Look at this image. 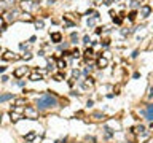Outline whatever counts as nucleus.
<instances>
[{
	"label": "nucleus",
	"instance_id": "f257e3e1",
	"mask_svg": "<svg viewBox=\"0 0 153 143\" xmlns=\"http://www.w3.org/2000/svg\"><path fill=\"white\" fill-rule=\"evenodd\" d=\"M57 105V99L54 97V95L51 94H46L43 95L42 99H38V102H37V108L38 110H46V108H53Z\"/></svg>",
	"mask_w": 153,
	"mask_h": 143
},
{
	"label": "nucleus",
	"instance_id": "f03ea898",
	"mask_svg": "<svg viewBox=\"0 0 153 143\" xmlns=\"http://www.w3.org/2000/svg\"><path fill=\"white\" fill-rule=\"evenodd\" d=\"M24 113H26V118H29V119H37V118H38L37 110L34 107H26L24 108Z\"/></svg>",
	"mask_w": 153,
	"mask_h": 143
},
{
	"label": "nucleus",
	"instance_id": "7ed1b4c3",
	"mask_svg": "<svg viewBox=\"0 0 153 143\" xmlns=\"http://www.w3.org/2000/svg\"><path fill=\"white\" fill-rule=\"evenodd\" d=\"M19 13L16 11V10H13V11H8L7 13V21H8V22H15V21H18L19 19Z\"/></svg>",
	"mask_w": 153,
	"mask_h": 143
},
{
	"label": "nucleus",
	"instance_id": "20e7f679",
	"mask_svg": "<svg viewBox=\"0 0 153 143\" xmlns=\"http://www.w3.org/2000/svg\"><path fill=\"white\" fill-rule=\"evenodd\" d=\"M34 2L32 0H21V3H19V7L24 10V11H30L32 10V7H34Z\"/></svg>",
	"mask_w": 153,
	"mask_h": 143
},
{
	"label": "nucleus",
	"instance_id": "39448f33",
	"mask_svg": "<svg viewBox=\"0 0 153 143\" xmlns=\"http://www.w3.org/2000/svg\"><path fill=\"white\" fill-rule=\"evenodd\" d=\"M27 72H29L27 67H19V68H16V70H15V73H13V75L16 76V78H21V76H24Z\"/></svg>",
	"mask_w": 153,
	"mask_h": 143
},
{
	"label": "nucleus",
	"instance_id": "423d86ee",
	"mask_svg": "<svg viewBox=\"0 0 153 143\" xmlns=\"http://www.w3.org/2000/svg\"><path fill=\"white\" fill-rule=\"evenodd\" d=\"M150 13H152V8H150V5H144V7L140 8V16H142V18H148Z\"/></svg>",
	"mask_w": 153,
	"mask_h": 143
},
{
	"label": "nucleus",
	"instance_id": "0eeeda50",
	"mask_svg": "<svg viewBox=\"0 0 153 143\" xmlns=\"http://www.w3.org/2000/svg\"><path fill=\"white\" fill-rule=\"evenodd\" d=\"M2 59H3V60H16L18 56H15L11 51H5L3 54H2Z\"/></svg>",
	"mask_w": 153,
	"mask_h": 143
},
{
	"label": "nucleus",
	"instance_id": "6e6552de",
	"mask_svg": "<svg viewBox=\"0 0 153 143\" xmlns=\"http://www.w3.org/2000/svg\"><path fill=\"white\" fill-rule=\"evenodd\" d=\"M145 116H147V119L153 121V103H150L148 107H147V110H145Z\"/></svg>",
	"mask_w": 153,
	"mask_h": 143
},
{
	"label": "nucleus",
	"instance_id": "1a4fd4ad",
	"mask_svg": "<svg viewBox=\"0 0 153 143\" xmlns=\"http://www.w3.org/2000/svg\"><path fill=\"white\" fill-rule=\"evenodd\" d=\"M19 21H26V22H32V16L29 14V13H22V14L19 16Z\"/></svg>",
	"mask_w": 153,
	"mask_h": 143
},
{
	"label": "nucleus",
	"instance_id": "9d476101",
	"mask_svg": "<svg viewBox=\"0 0 153 143\" xmlns=\"http://www.w3.org/2000/svg\"><path fill=\"white\" fill-rule=\"evenodd\" d=\"M51 40L54 43H59L61 40H62V35H61L59 32H54V33H51Z\"/></svg>",
	"mask_w": 153,
	"mask_h": 143
},
{
	"label": "nucleus",
	"instance_id": "9b49d317",
	"mask_svg": "<svg viewBox=\"0 0 153 143\" xmlns=\"http://www.w3.org/2000/svg\"><path fill=\"white\" fill-rule=\"evenodd\" d=\"M30 79H32V81H38V79H42V73H38V70L34 72L32 75H30Z\"/></svg>",
	"mask_w": 153,
	"mask_h": 143
},
{
	"label": "nucleus",
	"instance_id": "f8f14e48",
	"mask_svg": "<svg viewBox=\"0 0 153 143\" xmlns=\"http://www.w3.org/2000/svg\"><path fill=\"white\" fill-rule=\"evenodd\" d=\"M11 99H13L11 94H3V95H0V103L7 102V100H11Z\"/></svg>",
	"mask_w": 153,
	"mask_h": 143
},
{
	"label": "nucleus",
	"instance_id": "ddd939ff",
	"mask_svg": "<svg viewBox=\"0 0 153 143\" xmlns=\"http://www.w3.org/2000/svg\"><path fill=\"white\" fill-rule=\"evenodd\" d=\"M35 137H37V132H29V134L26 135V142H27V143H29V142H32Z\"/></svg>",
	"mask_w": 153,
	"mask_h": 143
},
{
	"label": "nucleus",
	"instance_id": "4468645a",
	"mask_svg": "<svg viewBox=\"0 0 153 143\" xmlns=\"http://www.w3.org/2000/svg\"><path fill=\"white\" fill-rule=\"evenodd\" d=\"M97 67H99V68H104V67H107V59H104V57H101V59L97 60Z\"/></svg>",
	"mask_w": 153,
	"mask_h": 143
},
{
	"label": "nucleus",
	"instance_id": "2eb2a0df",
	"mask_svg": "<svg viewBox=\"0 0 153 143\" xmlns=\"http://www.w3.org/2000/svg\"><path fill=\"white\" fill-rule=\"evenodd\" d=\"M97 18H99V14H96V13H94V16H93V18H91V19H88V26H89V27H93L94 24H96Z\"/></svg>",
	"mask_w": 153,
	"mask_h": 143
},
{
	"label": "nucleus",
	"instance_id": "dca6fc26",
	"mask_svg": "<svg viewBox=\"0 0 153 143\" xmlns=\"http://www.w3.org/2000/svg\"><path fill=\"white\" fill-rule=\"evenodd\" d=\"M91 56H93V49H91V48H88V49L85 51V57H86V59H89Z\"/></svg>",
	"mask_w": 153,
	"mask_h": 143
},
{
	"label": "nucleus",
	"instance_id": "f3484780",
	"mask_svg": "<svg viewBox=\"0 0 153 143\" xmlns=\"http://www.w3.org/2000/svg\"><path fill=\"white\" fill-rule=\"evenodd\" d=\"M65 65H67V64H65V60H62V59L57 60V67H59V68H65Z\"/></svg>",
	"mask_w": 153,
	"mask_h": 143
},
{
	"label": "nucleus",
	"instance_id": "a211bd4d",
	"mask_svg": "<svg viewBox=\"0 0 153 143\" xmlns=\"http://www.w3.org/2000/svg\"><path fill=\"white\" fill-rule=\"evenodd\" d=\"M15 103H16V107H21V105H24L26 103V99H16Z\"/></svg>",
	"mask_w": 153,
	"mask_h": 143
},
{
	"label": "nucleus",
	"instance_id": "6ab92c4d",
	"mask_svg": "<svg viewBox=\"0 0 153 143\" xmlns=\"http://www.w3.org/2000/svg\"><path fill=\"white\" fill-rule=\"evenodd\" d=\"M43 26H45L43 21H35V27L37 29H43Z\"/></svg>",
	"mask_w": 153,
	"mask_h": 143
},
{
	"label": "nucleus",
	"instance_id": "aec40b11",
	"mask_svg": "<svg viewBox=\"0 0 153 143\" xmlns=\"http://www.w3.org/2000/svg\"><path fill=\"white\" fill-rule=\"evenodd\" d=\"M112 16H113V22H115V24H121V18H118V16H115L113 13H112Z\"/></svg>",
	"mask_w": 153,
	"mask_h": 143
},
{
	"label": "nucleus",
	"instance_id": "412c9836",
	"mask_svg": "<svg viewBox=\"0 0 153 143\" xmlns=\"http://www.w3.org/2000/svg\"><path fill=\"white\" fill-rule=\"evenodd\" d=\"M136 16H137L136 11H131V13H129V21H134V19H136Z\"/></svg>",
	"mask_w": 153,
	"mask_h": 143
},
{
	"label": "nucleus",
	"instance_id": "4be33fe9",
	"mask_svg": "<svg viewBox=\"0 0 153 143\" xmlns=\"http://www.w3.org/2000/svg\"><path fill=\"white\" fill-rule=\"evenodd\" d=\"M62 78H64V76L61 75V73H57V75H54V79H56V81H62Z\"/></svg>",
	"mask_w": 153,
	"mask_h": 143
},
{
	"label": "nucleus",
	"instance_id": "5701e85b",
	"mask_svg": "<svg viewBox=\"0 0 153 143\" xmlns=\"http://www.w3.org/2000/svg\"><path fill=\"white\" fill-rule=\"evenodd\" d=\"M30 57H32V54H29V52H26V54L22 56V59H24V60H29Z\"/></svg>",
	"mask_w": 153,
	"mask_h": 143
},
{
	"label": "nucleus",
	"instance_id": "b1692460",
	"mask_svg": "<svg viewBox=\"0 0 153 143\" xmlns=\"http://www.w3.org/2000/svg\"><path fill=\"white\" fill-rule=\"evenodd\" d=\"M134 132H144V126H137L136 129H134Z\"/></svg>",
	"mask_w": 153,
	"mask_h": 143
},
{
	"label": "nucleus",
	"instance_id": "393cba45",
	"mask_svg": "<svg viewBox=\"0 0 153 143\" xmlns=\"http://www.w3.org/2000/svg\"><path fill=\"white\" fill-rule=\"evenodd\" d=\"M72 56H73V57H80V51H78V49H75V51L72 52Z\"/></svg>",
	"mask_w": 153,
	"mask_h": 143
},
{
	"label": "nucleus",
	"instance_id": "a878e982",
	"mask_svg": "<svg viewBox=\"0 0 153 143\" xmlns=\"http://www.w3.org/2000/svg\"><path fill=\"white\" fill-rule=\"evenodd\" d=\"M94 118H97V119H101V118H104V115H101V113H94Z\"/></svg>",
	"mask_w": 153,
	"mask_h": 143
},
{
	"label": "nucleus",
	"instance_id": "bb28decb",
	"mask_svg": "<svg viewBox=\"0 0 153 143\" xmlns=\"http://www.w3.org/2000/svg\"><path fill=\"white\" fill-rule=\"evenodd\" d=\"M131 7H133V8H137V7H139V2H131Z\"/></svg>",
	"mask_w": 153,
	"mask_h": 143
},
{
	"label": "nucleus",
	"instance_id": "cd10ccee",
	"mask_svg": "<svg viewBox=\"0 0 153 143\" xmlns=\"http://www.w3.org/2000/svg\"><path fill=\"white\" fill-rule=\"evenodd\" d=\"M78 75H80V72H78V70H73V76H75V78H78Z\"/></svg>",
	"mask_w": 153,
	"mask_h": 143
},
{
	"label": "nucleus",
	"instance_id": "c85d7f7f",
	"mask_svg": "<svg viewBox=\"0 0 153 143\" xmlns=\"http://www.w3.org/2000/svg\"><path fill=\"white\" fill-rule=\"evenodd\" d=\"M3 10H5V5L0 3V13H3Z\"/></svg>",
	"mask_w": 153,
	"mask_h": 143
},
{
	"label": "nucleus",
	"instance_id": "c756f323",
	"mask_svg": "<svg viewBox=\"0 0 153 143\" xmlns=\"http://www.w3.org/2000/svg\"><path fill=\"white\" fill-rule=\"evenodd\" d=\"M83 41H85V43H89V37H88V35H86V37H85V38H83Z\"/></svg>",
	"mask_w": 153,
	"mask_h": 143
},
{
	"label": "nucleus",
	"instance_id": "7c9ffc66",
	"mask_svg": "<svg viewBox=\"0 0 153 143\" xmlns=\"http://www.w3.org/2000/svg\"><path fill=\"white\" fill-rule=\"evenodd\" d=\"M70 38H72L73 41H75V40H77V33H72V35H70Z\"/></svg>",
	"mask_w": 153,
	"mask_h": 143
},
{
	"label": "nucleus",
	"instance_id": "2f4dec72",
	"mask_svg": "<svg viewBox=\"0 0 153 143\" xmlns=\"http://www.w3.org/2000/svg\"><path fill=\"white\" fill-rule=\"evenodd\" d=\"M2 72H5V67H0V73H2Z\"/></svg>",
	"mask_w": 153,
	"mask_h": 143
},
{
	"label": "nucleus",
	"instance_id": "473e14b6",
	"mask_svg": "<svg viewBox=\"0 0 153 143\" xmlns=\"http://www.w3.org/2000/svg\"><path fill=\"white\" fill-rule=\"evenodd\" d=\"M0 26H3V21H2V19H0Z\"/></svg>",
	"mask_w": 153,
	"mask_h": 143
},
{
	"label": "nucleus",
	"instance_id": "72a5a7b5",
	"mask_svg": "<svg viewBox=\"0 0 153 143\" xmlns=\"http://www.w3.org/2000/svg\"><path fill=\"white\" fill-rule=\"evenodd\" d=\"M150 99H153V92H152V94H150Z\"/></svg>",
	"mask_w": 153,
	"mask_h": 143
},
{
	"label": "nucleus",
	"instance_id": "f704fd0d",
	"mask_svg": "<svg viewBox=\"0 0 153 143\" xmlns=\"http://www.w3.org/2000/svg\"><path fill=\"white\" fill-rule=\"evenodd\" d=\"M0 121H2V115H0Z\"/></svg>",
	"mask_w": 153,
	"mask_h": 143
},
{
	"label": "nucleus",
	"instance_id": "c9c22d12",
	"mask_svg": "<svg viewBox=\"0 0 153 143\" xmlns=\"http://www.w3.org/2000/svg\"><path fill=\"white\" fill-rule=\"evenodd\" d=\"M0 51H2V48H0Z\"/></svg>",
	"mask_w": 153,
	"mask_h": 143
},
{
	"label": "nucleus",
	"instance_id": "e433bc0d",
	"mask_svg": "<svg viewBox=\"0 0 153 143\" xmlns=\"http://www.w3.org/2000/svg\"><path fill=\"white\" fill-rule=\"evenodd\" d=\"M53 2H54V0H53Z\"/></svg>",
	"mask_w": 153,
	"mask_h": 143
}]
</instances>
